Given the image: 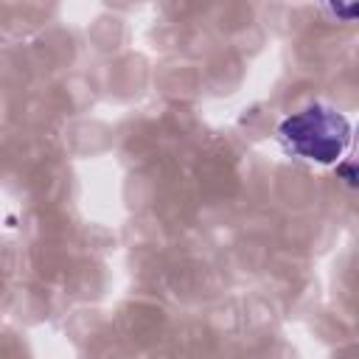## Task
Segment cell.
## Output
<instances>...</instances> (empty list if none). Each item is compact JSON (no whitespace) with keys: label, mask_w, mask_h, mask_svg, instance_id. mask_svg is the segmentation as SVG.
<instances>
[{"label":"cell","mask_w":359,"mask_h":359,"mask_svg":"<svg viewBox=\"0 0 359 359\" xmlns=\"http://www.w3.org/2000/svg\"><path fill=\"white\" fill-rule=\"evenodd\" d=\"M278 137L292 154L311 160V163L331 165L351 146V123L334 107L311 104L289 115L278 126Z\"/></svg>","instance_id":"1"}]
</instances>
